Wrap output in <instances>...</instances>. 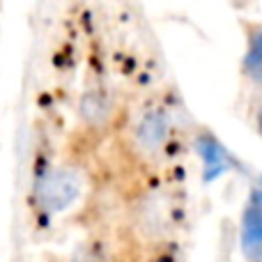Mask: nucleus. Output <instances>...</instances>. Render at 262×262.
Returning <instances> with one entry per match:
<instances>
[{
	"mask_svg": "<svg viewBox=\"0 0 262 262\" xmlns=\"http://www.w3.org/2000/svg\"><path fill=\"white\" fill-rule=\"evenodd\" d=\"M81 193V177L72 168L51 170L39 184V203L46 212H62Z\"/></svg>",
	"mask_w": 262,
	"mask_h": 262,
	"instance_id": "1",
	"label": "nucleus"
},
{
	"mask_svg": "<svg viewBox=\"0 0 262 262\" xmlns=\"http://www.w3.org/2000/svg\"><path fill=\"white\" fill-rule=\"evenodd\" d=\"M168 118L163 111H147L134 127V145L143 154H157L166 145Z\"/></svg>",
	"mask_w": 262,
	"mask_h": 262,
	"instance_id": "2",
	"label": "nucleus"
},
{
	"mask_svg": "<svg viewBox=\"0 0 262 262\" xmlns=\"http://www.w3.org/2000/svg\"><path fill=\"white\" fill-rule=\"evenodd\" d=\"M262 246V191H255L244 212V249L255 251Z\"/></svg>",
	"mask_w": 262,
	"mask_h": 262,
	"instance_id": "3",
	"label": "nucleus"
},
{
	"mask_svg": "<svg viewBox=\"0 0 262 262\" xmlns=\"http://www.w3.org/2000/svg\"><path fill=\"white\" fill-rule=\"evenodd\" d=\"M198 152L203 154L205 161V180H214L226 170V152L223 147L212 138H200L198 140Z\"/></svg>",
	"mask_w": 262,
	"mask_h": 262,
	"instance_id": "4",
	"label": "nucleus"
},
{
	"mask_svg": "<svg viewBox=\"0 0 262 262\" xmlns=\"http://www.w3.org/2000/svg\"><path fill=\"white\" fill-rule=\"evenodd\" d=\"M244 67L253 81L262 83V30L251 39L249 53H246V58H244Z\"/></svg>",
	"mask_w": 262,
	"mask_h": 262,
	"instance_id": "5",
	"label": "nucleus"
},
{
	"mask_svg": "<svg viewBox=\"0 0 262 262\" xmlns=\"http://www.w3.org/2000/svg\"><path fill=\"white\" fill-rule=\"evenodd\" d=\"M251 255H253L255 260H262V246L260 249H255V251H251Z\"/></svg>",
	"mask_w": 262,
	"mask_h": 262,
	"instance_id": "6",
	"label": "nucleus"
}]
</instances>
